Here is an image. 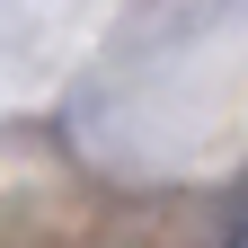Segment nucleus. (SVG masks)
<instances>
[{
  "instance_id": "f257e3e1",
  "label": "nucleus",
  "mask_w": 248,
  "mask_h": 248,
  "mask_svg": "<svg viewBox=\"0 0 248 248\" xmlns=\"http://www.w3.org/2000/svg\"><path fill=\"white\" fill-rule=\"evenodd\" d=\"M231 248H248V231H239V239H231Z\"/></svg>"
}]
</instances>
